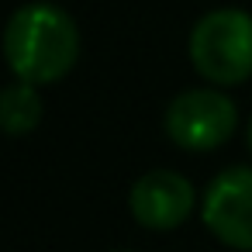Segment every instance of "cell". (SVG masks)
Segmentation results:
<instances>
[{
  "mask_svg": "<svg viewBox=\"0 0 252 252\" xmlns=\"http://www.w3.org/2000/svg\"><path fill=\"white\" fill-rule=\"evenodd\" d=\"M4 52L21 83H56L76 66L80 56L76 21L49 0L25 4L7 21Z\"/></svg>",
  "mask_w": 252,
  "mask_h": 252,
  "instance_id": "1",
  "label": "cell"
},
{
  "mask_svg": "<svg viewBox=\"0 0 252 252\" xmlns=\"http://www.w3.org/2000/svg\"><path fill=\"white\" fill-rule=\"evenodd\" d=\"M190 63L193 69L218 83L235 87L252 76V18L235 7L211 11L190 32Z\"/></svg>",
  "mask_w": 252,
  "mask_h": 252,
  "instance_id": "2",
  "label": "cell"
},
{
  "mask_svg": "<svg viewBox=\"0 0 252 252\" xmlns=\"http://www.w3.org/2000/svg\"><path fill=\"white\" fill-rule=\"evenodd\" d=\"M235 125H238L235 104L221 90H211V87L176 94L169 111H166L169 138L190 152H211V149L224 145L231 138Z\"/></svg>",
  "mask_w": 252,
  "mask_h": 252,
  "instance_id": "3",
  "label": "cell"
},
{
  "mask_svg": "<svg viewBox=\"0 0 252 252\" xmlns=\"http://www.w3.org/2000/svg\"><path fill=\"white\" fill-rule=\"evenodd\" d=\"M204 224L231 249L252 252V169L231 166L204 193Z\"/></svg>",
  "mask_w": 252,
  "mask_h": 252,
  "instance_id": "4",
  "label": "cell"
},
{
  "mask_svg": "<svg viewBox=\"0 0 252 252\" xmlns=\"http://www.w3.org/2000/svg\"><path fill=\"white\" fill-rule=\"evenodd\" d=\"M128 204H131V214L138 224H145L152 231H169L190 218L193 183L173 169H152V173L138 176Z\"/></svg>",
  "mask_w": 252,
  "mask_h": 252,
  "instance_id": "5",
  "label": "cell"
},
{
  "mask_svg": "<svg viewBox=\"0 0 252 252\" xmlns=\"http://www.w3.org/2000/svg\"><path fill=\"white\" fill-rule=\"evenodd\" d=\"M42 121V97L32 83H11L0 94V125L7 135H28Z\"/></svg>",
  "mask_w": 252,
  "mask_h": 252,
  "instance_id": "6",
  "label": "cell"
},
{
  "mask_svg": "<svg viewBox=\"0 0 252 252\" xmlns=\"http://www.w3.org/2000/svg\"><path fill=\"white\" fill-rule=\"evenodd\" d=\"M249 149H252V121H249Z\"/></svg>",
  "mask_w": 252,
  "mask_h": 252,
  "instance_id": "7",
  "label": "cell"
}]
</instances>
